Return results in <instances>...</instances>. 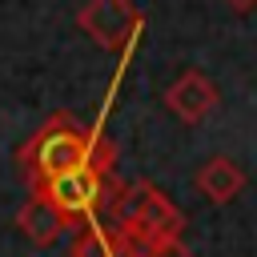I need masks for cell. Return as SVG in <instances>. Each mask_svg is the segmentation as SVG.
<instances>
[{
    "instance_id": "ba28073f",
    "label": "cell",
    "mask_w": 257,
    "mask_h": 257,
    "mask_svg": "<svg viewBox=\"0 0 257 257\" xmlns=\"http://www.w3.org/2000/svg\"><path fill=\"white\" fill-rule=\"evenodd\" d=\"M197 189L205 193V201L213 205H229L241 189H245V169L233 157H209L197 169Z\"/></svg>"
},
{
    "instance_id": "6da1fadb",
    "label": "cell",
    "mask_w": 257,
    "mask_h": 257,
    "mask_svg": "<svg viewBox=\"0 0 257 257\" xmlns=\"http://www.w3.org/2000/svg\"><path fill=\"white\" fill-rule=\"evenodd\" d=\"M24 177H28V189L68 173V169H80V165H100L108 169L112 165V149L104 145L100 128H80L68 112H52L16 153Z\"/></svg>"
},
{
    "instance_id": "3957f363",
    "label": "cell",
    "mask_w": 257,
    "mask_h": 257,
    "mask_svg": "<svg viewBox=\"0 0 257 257\" xmlns=\"http://www.w3.org/2000/svg\"><path fill=\"white\" fill-rule=\"evenodd\" d=\"M32 193H44L72 225H84L92 217H100V209L108 205V169L100 165H80V169H68L44 185H36Z\"/></svg>"
},
{
    "instance_id": "5b68a950",
    "label": "cell",
    "mask_w": 257,
    "mask_h": 257,
    "mask_svg": "<svg viewBox=\"0 0 257 257\" xmlns=\"http://www.w3.org/2000/svg\"><path fill=\"white\" fill-rule=\"evenodd\" d=\"M217 84L201 72V68H185L169 88H165V104L169 112H177L185 124H201L213 108H217Z\"/></svg>"
},
{
    "instance_id": "30bf717a",
    "label": "cell",
    "mask_w": 257,
    "mask_h": 257,
    "mask_svg": "<svg viewBox=\"0 0 257 257\" xmlns=\"http://www.w3.org/2000/svg\"><path fill=\"white\" fill-rule=\"evenodd\" d=\"M225 4H229L233 12H253V8H257V0H225Z\"/></svg>"
},
{
    "instance_id": "52a82bcc",
    "label": "cell",
    "mask_w": 257,
    "mask_h": 257,
    "mask_svg": "<svg viewBox=\"0 0 257 257\" xmlns=\"http://www.w3.org/2000/svg\"><path fill=\"white\" fill-rule=\"evenodd\" d=\"M16 229H20L24 241H32L36 249H44V245H56V241L64 237V229H72V221H68L44 193H28V201H24L20 213H16Z\"/></svg>"
},
{
    "instance_id": "7a4b0ae2",
    "label": "cell",
    "mask_w": 257,
    "mask_h": 257,
    "mask_svg": "<svg viewBox=\"0 0 257 257\" xmlns=\"http://www.w3.org/2000/svg\"><path fill=\"white\" fill-rule=\"evenodd\" d=\"M108 221L116 229H124L128 237H137L141 245H157V241H173L181 237L185 229V213L153 185V181H133V185H120L112 197H108Z\"/></svg>"
},
{
    "instance_id": "8992f818",
    "label": "cell",
    "mask_w": 257,
    "mask_h": 257,
    "mask_svg": "<svg viewBox=\"0 0 257 257\" xmlns=\"http://www.w3.org/2000/svg\"><path fill=\"white\" fill-rule=\"evenodd\" d=\"M72 257H145V245L137 237H128L124 229H116L112 221H84L76 241H72Z\"/></svg>"
},
{
    "instance_id": "9c48e42d",
    "label": "cell",
    "mask_w": 257,
    "mask_h": 257,
    "mask_svg": "<svg viewBox=\"0 0 257 257\" xmlns=\"http://www.w3.org/2000/svg\"><path fill=\"white\" fill-rule=\"evenodd\" d=\"M145 257H197L181 237H173V241H157V245H145Z\"/></svg>"
},
{
    "instance_id": "277c9868",
    "label": "cell",
    "mask_w": 257,
    "mask_h": 257,
    "mask_svg": "<svg viewBox=\"0 0 257 257\" xmlns=\"http://www.w3.org/2000/svg\"><path fill=\"white\" fill-rule=\"evenodd\" d=\"M76 24L104 52H124L145 20H141L133 0H84L80 12H76Z\"/></svg>"
}]
</instances>
